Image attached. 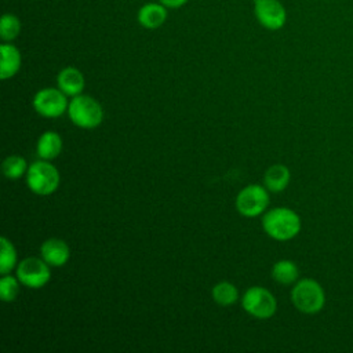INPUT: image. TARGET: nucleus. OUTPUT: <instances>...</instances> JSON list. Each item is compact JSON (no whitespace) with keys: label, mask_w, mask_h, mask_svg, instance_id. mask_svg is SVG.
Wrapping results in <instances>:
<instances>
[{"label":"nucleus","mask_w":353,"mask_h":353,"mask_svg":"<svg viewBox=\"0 0 353 353\" xmlns=\"http://www.w3.org/2000/svg\"><path fill=\"white\" fill-rule=\"evenodd\" d=\"M262 228L269 237L277 241H287L299 233L301 218L291 208L276 207L265 212Z\"/></svg>","instance_id":"nucleus-1"},{"label":"nucleus","mask_w":353,"mask_h":353,"mask_svg":"<svg viewBox=\"0 0 353 353\" xmlns=\"http://www.w3.org/2000/svg\"><path fill=\"white\" fill-rule=\"evenodd\" d=\"M291 302L301 313L316 314L324 307L325 294L316 280L302 279L291 290Z\"/></svg>","instance_id":"nucleus-2"},{"label":"nucleus","mask_w":353,"mask_h":353,"mask_svg":"<svg viewBox=\"0 0 353 353\" xmlns=\"http://www.w3.org/2000/svg\"><path fill=\"white\" fill-rule=\"evenodd\" d=\"M70 121L85 130L97 128L103 120V109L92 97L79 94L72 98L68 106Z\"/></svg>","instance_id":"nucleus-3"},{"label":"nucleus","mask_w":353,"mask_h":353,"mask_svg":"<svg viewBox=\"0 0 353 353\" xmlns=\"http://www.w3.org/2000/svg\"><path fill=\"white\" fill-rule=\"evenodd\" d=\"M59 171L48 160L32 163L26 171V185L30 192L39 196H48L59 186Z\"/></svg>","instance_id":"nucleus-4"},{"label":"nucleus","mask_w":353,"mask_h":353,"mask_svg":"<svg viewBox=\"0 0 353 353\" xmlns=\"http://www.w3.org/2000/svg\"><path fill=\"white\" fill-rule=\"evenodd\" d=\"M243 309L256 319H270L277 310V301L274 295L259 285L250 287L241 298Z\"/></svg>","instance_id":"nucleus-5"},{"label":"nucleus","mask_w":353,"mask_h":353,"mask_svg":"<svg viewBox=\"0 0 353 353\" xmlns=\"http://www.w3.org/2000/svg\"><path fill=\"white\" fill-rule=\"evenodd\" d=\"M269 204L268 189L261 185H247L236 197V208L239 214L247 218H254L265 212Z\"/></svg>","instance_id":"nucleus-6"},{"label":"nucleus","mask_w":353,"mask_h":353,"mask_svg":"<svg viewBox=\"0 0 353 353\" xmlns=\"http://www.w3.org/2000/svg\"><path fill=\"white\" fill-rule=\"evenodd\" d=\"M17 277L28 288H41L50 281L51 270L43 258L29 256L18 263Z\"/></svg>","instance_id":"nucleus-7"},{"label":"nucleus","mask_w":353,"mask_h":353,"mask_svg":"<svg viewBox=\"0 0 353 353\" xmlns=\"http://www.w3.org/2000/svg\"><path fill=\"white\" fill-rule=\"evenodd\" d=\"M66 94H63L59 88H43L40 91H37L33 97V108L34 110L43 116V117H48V119H54V117H59L62 116L65 112H68V106L69 102L66 99Z\"/></svg>","instance_id":"nucleus-8"},{"label":"nucleus","mask_w":353,"mask_h":353,"mask_svg":"<svg viewBox=\"0 0 353 353\" xmlns=\"http://www.w3.org/2000/svg\"><path fill=\"white\" fill-rule=\"evenodd\" d=\"M254 12L258 22L269 30L281 29L287 21V11L279 0H254Z\"/></svg>","instance_id":"nucleus-9"},{"label":"nucleus","mask_w":353,"mask_h":353,"mask_svg":"<svg viewBox=\"0 0 353 353\" xmlns=\"http://www.w3.org/2000/svg\"><path fill=\"white\" fill-rule=\"evenodd\" d=\"M40 255L41 258L50 265V266H63L70 256L69 245L61 240V239H48L46 240L40 247Z\"/></svg>","instance_id":"nucleus-10"},{"label":"nucleus","mask_w":353,"mask_h":353,"mask_svg":"<svg viewBox=\"0 0 353 353\" xmlns=\"http://www.w3.org/2000/svg\"><path fill=\"white\" fill-rule=\"evenodd\" d=\"M57 83L58 88L68 97H76L81 94L85 85L83 73L73 66L63 68L57 76Z\"/></svg>","instance_id":"nucleus-11"},{"label":"nucleus","mask_w":353,"mask_h":353,"mask_svg":"<svg viewBox=\"0 0 353 353\" xmlns=\"http://www.w3.org/2000/svg\"><path fill=\"white\" fill-rule=\"evenodd\" d=\"M167 7L161 3H146L138 11V22L146 29H157L167 19Z\"/></svg>","instance_id":"nucleus-12"},{"label":"nucleus","mask_w":353,"mask_h":353,"mask_svg":"<svg viewBox=\"0 0 353 353\" xmlns=\"http://www.w3.org/2000/svg\"><path fill=\"white\" fill-rule=\"evenodd\" d=\"M0 54H1V63H0V77L1 80L11 79L15 76L21 68V52L19 50L10 44L4 43L0 46Z\"/></svg>","instance_id":"nucleus-13"},{"label":"nucleus","mask_w":353,"mask_h":353,"mask_svg":"<svg viewBox=\"0 0 353 353\" xmlns=\"http://www.w3.org/2000/svg\"><path fill=\"white\" fill-rule=\"evenodd\" d=\"M62 152V138L55 131H46L40 135L37 145H36V153L41 160H54L59 156Z\"/></svg>","instance_id":"nucleus-14"},{"label":"nucleus","mask_w":353,"mask_h":353,"mask_svg":"<svg viewBox=\"0 0 353 353\" xmlns=\"http://www.w3.org/2000/svg\"><path fill=\"white\" fill-rule=\"evenodd\" d=\"M290 179H291L290 170L284 164L270 165L263 175L265 188L274 193L283 192L288 186Z\"/></svg>","instance_id":"nucleus-15"},{"label":"nucleus","mask_w":353,"mask_h":353,"mask_svg":"<svg viewBox=\"0 0 353 353\" xmlns=\"http://www.w3.org/2000/svg\"><path fill=\"white\" fill-rule=\"evenodd\" d=\"M272 277L274 281H277L283 285H290V284L296 283V280L299 277V269L295 262H292L290 259H281L273 265Z\"/></svg>","instance_id":"nucleus-16"},{"label":"nucleus","mask_w":353,"mask_h":353,"mask_svg":"<svg viewBox=\"0 0 353 353\" xmlns=\"http://www.w3.org/2000/svg\"><path fill=\"white\" fill-rule=\"evenodd\" d=\"M212 299L221 306H229L239 298V291L234 284L229 281H219L212 287Z\"/></svg>","instance_id":"nucleus-17"},{"label":"nucleus","mask_w":353,"mask_h":353,"mask_svg":"<svg viewBox=\"0 0 353 353\" xmlns=\"http://www.w3.org/2000/svg\"><path fill=\"white\" fill-rule=\"evenodd\" d=\"M1 244V254H0V273L1 274H8L17 265V250L14 244L7 239L1 237L0 239Z\"/></svg>","instance_id":"nucleus-18"},{"label":"nucleus","mask_w":353,"mask_h":353,"mask_svg":"<svg viewBox=\"0 0 353 353\" xmlns=\"http://www.w3.org/2000/svg\"><path fill=\"white\" fill-rule=\"evenodd\" d=\"M3 174L6 175V178L8 179H19L29 168L26 160L18 154H12L8 156L4 161H3Z\"/></svg>","instance_id":"nucleus-19"},{"label":"nucleus","mask_w":353,"mask_h":353,"mask_svg":"<svg viewBox=\"0 0 353 353\" xmlns=\"http://www.w3.org/2000/svg\"><path fill=\"white\" fill-rule=\"evenodd\" d=\"M21 32V22L14 14H4L0 21V36L4 41H12Z\"/></svg>","instance_id":"nucleus-20"},{"label":"nucleus","mask_w":353,"mask_h":353,"mask_svg":"<svg viewBox=\"0 0 353 353\" xmlns=\"http://www.w3.org/2000/svg\"><path fill=\"white\" fill-rule=\"evenodd\" d=\"M19 280L15 276L8 274H3L1 280H0V298L3 302H12L17 299L18 294H19Z\"/></svg>","instance_id":"nucleus-21"},{"label":"nucleus","mask_w":353,"mask_h":353,"mask_svg":"<svg viewBox=\"0 0 353 353\" xmlns=\"http://www.w3.org/2000/svg\"><path fill=\"white\" fill-rule=\"evenodd\" d=\"M160 3L168 8H178L188 3V0H160Z\"/></svg>","instance_id":"nucleus-22"}]
</instances>
